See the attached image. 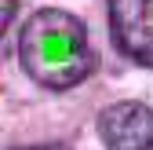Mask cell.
I'll use <instances>...</instances> for the list:
<instances>
[{"label": "cell", "mask_w": 153, "mask_h": 150, "mask_svg": "<svg viewBox=\"0 0 153 150\" xmlns=\"http://www.w3.org/2000/svg\"><path fill=\"white\" fill-rule=\"evenodd\" d=\"M15 11H18V0H0V18H4V29L15 22Z\"/></svg>", "instance_id": "cell-4"}, {"label": "cell", "mask_w": 153, "mask_h": 150, "mask_svg": "<svg viewBox=\"0 0 153 150\" xmlns=\"http://www.w3.org/2000/svg\"><path fill=\"white\" fill-rule=\"evenodd\" d=\"M18 150H69V143H40V146H18Z\"/></svg>", "instance_id": "cell-5"}, {"label": "cell", "mask_w": 153, "mask_h": 150, "mask_svg": "<svg viewBox=\"0 0 153 150\" xmlns=\"http://www.w3.org/2000/svg\"><path fill=\"white\" fill-rule=\"evenodd\" d=\"M18 59H22V70L36 84L51 88V92L76 88L99 66V55L88 40L84 22L69 11H59V8L36 11L22 26Z\"/></svg>", "instance_id": "cell-1"}, {"label": "cell", "mask_w": 153, "mask_h": 150, "mask_svg": "<svg viewBox=\"0 0 153 150\" xmlns=\"http://www.w3.org/2000/svg\"><path fill=\"white\" fill-rule=\"evenodd\" d=\"M99 136L106 150H153V110L124 99L99 114Z\"/></svg>", "instance_id": "cell-3"}, {"label": "cell", "mask_w": 153, "mask_h": 150, "mask_svg": "<svg viewBox=\"0 0 153 150\" xmlns=\"http://www.w3.org/2000/svg\"><path fill=\"white\" fill-rule=\"evenodd\" d=\"M117 48L139 66H153V0H106Z\"/></svg>", "instance_id": "cell-2"}]
</instances>
